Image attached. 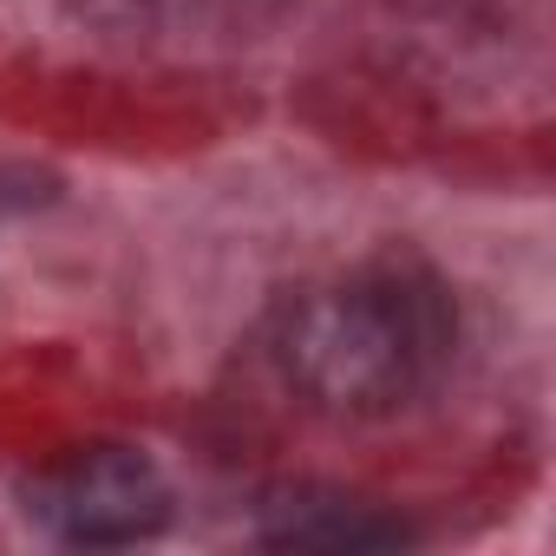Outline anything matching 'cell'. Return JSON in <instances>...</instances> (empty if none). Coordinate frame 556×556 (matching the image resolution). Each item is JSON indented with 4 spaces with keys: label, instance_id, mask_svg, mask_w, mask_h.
<instances>
[{
    "label": "cell",
    "instance_id": "1",
    "mask_svg": "<svg viewBox=\"0 0 556 556\" xmlns=\"http://www.w3.org/2000/svg\"><path fill=\"white\" fill-rule=\"evenodd\" d=\"M289 387L348 419L413 406L452 361V308L413 262H374L289 302L275 334Z\"/></svg>",
    "mask_w": 556,
    "mask_h": 556
},
{
    "label": "cell",
    "instance_id": "2",
    "mask_svg": "<svg viewBox=\"0 0 556 556\" xmlns=\"http://www.w3.org/2000/svg\"><path fill=\"white\" fill-rule=\"evenodd\" d=\"M27 517L66 543H138L164 530L170 484L131 445H73L27 478Z\"/></svg>",
    "mask_w": 556,
    "mask_h": 556
},
{
    "label": "cell",
    "instance_id": "3",
    "mask_svg": "<svg viewBox=\"0 0 556 556\" xmlns=\"http://www.w3.org/2000/svg\"><path fill=\"white\" fill-rule=\"evenodd\" d=\"M262 536L282 549H393L406 543V523L341 491H282L268 497Z\"/></svg>",
    "mask_w": 556,
    "mask_h": 556
}]
</instances>
